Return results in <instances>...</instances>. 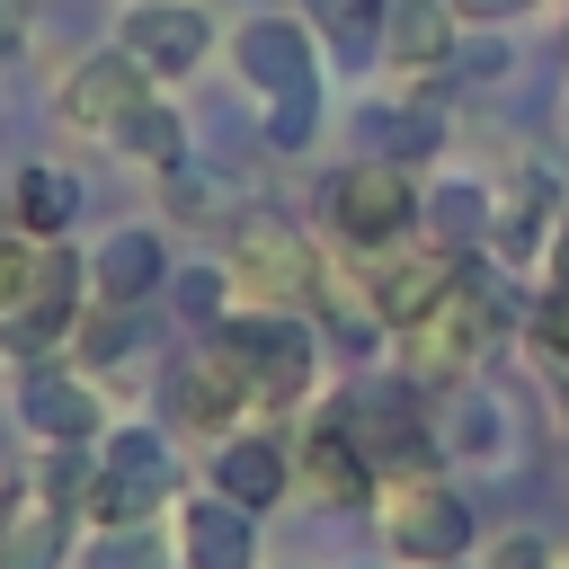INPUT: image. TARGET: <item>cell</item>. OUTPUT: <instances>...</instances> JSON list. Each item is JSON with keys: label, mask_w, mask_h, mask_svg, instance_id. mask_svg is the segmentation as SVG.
<instances>
[{"label": "cell", "mask_w": 569, "mask_h": 569, "mask_svg": "<svg viewBox=\"0 0 569 569\" xmlns=\"http://www.w3.org/2000/svg\"><path fill=\"white\" fill-rule=\"evenodd\" d=\"M160 284H169L160 231H107L89 249V302H151Z\"/></svg>", "instance_id": "19"}, {"label": "cell", "mask_w": 569, "mask_h": 569, "mask_svg": "<svg viewBox=\"0 0 569 569\" xmlns=\"http://www.w3.org/2000/svg\"><path fill=\"white\" fill-rule=\"evenodd\" d=\"M213 489L240 498L249 516H267V507L293 489V445L267 436V427H231V436L213 445Z\"/></svg>", "instance_id": "18"}, {"label": "cell", "mask_w": 569, "mask_h": 569, "mask_svg": "<svg viewBox=\"0 0 569 569\" xmlns=\"http://www.w3.org/2000/svg\"><path fill=\"white\" fill-rule=\"evenodd\" d=\"M151 89H160V80H151L124 44H98V53H80V62L62 71V98H53V107H62L71 133H116Z\"/></svg>", "instance_id": "11"}, {"label": "cell", "mask_w": 569, "mask_h": 569, "mask_svg": "<svg viewBox=\"0 0 569 569\" xmlns=\"http://www.w3.org/2000/svg\"><path fill=\"white\" fill-rule=\"evenodd\" d=\"M560 436H569V382H560Z\"/></svg>", "instance_id": "37"}, {"label": "cell", "mask_w": 569, "mask_h": 569, "mask_svg": "<svg viewBox=\"0 0 569 569\" xmlns=\"http://www.w3.org/2000/svg\"><path fill=\"white\" fill-rule=\"evenodd\" d=\"M373 525H382L391 560H409V569H445V560L471 551V489L445 480V471H400V480L373 489Z\"/></svg>", "instance_id": "3"}, {"label": "cell", "mask_w": 569, "mask_h": 569, "mask_svg": "<svg viewBox=\"0 0 569 569\" xmlns=\"http://www.w3.org/2000/svg\"><path fill=\"white\" fill-rule=\"evenodd\" d=\"M71 338H80V365H124L151 338V320H142V302H89Z\"/></svg>", "instance_id": "25"}, {"label": "cell", "mask_w": 569, "mask_h": 569, "mask_svg": "<svg viewBox=\"0 0 569 569\" xmlns=\"http://www.w3.org/2000/svg\"><path fill=\"white\" fill-rule=\"evenodd\" d=\"M213 338H222V347L249 365L258 409H302V391H311V373H320V320H311V311L249 302V311H231Z\"/></svg>", "instance_id": "4"}, {"label": "cell", "mask_w": 569, "mask_h": 569, "mask_svg": "<svg viewBox=\"0 0 569 569\" xmlns=\"http://www.w3.org/2000/svg\"><path fill=\"white\" fill-rule=\"evenodd\" d=\"M169 302H178V320H196L204 338L240 311V302H231V267H178V276H169Z\"/></svg>", "instance_id": "26"}, {"label": "cell", "mask_w": 569, "mask_h": 569, "mask_svg": "<svg viewBox=\"0 0 569 569\" xmlns=\"http://www.w3.org/2000/svg\"><path fill=\"white\" fill-rule=\"evenodd\" d=\"M453 276H462V249H445L436 231H409V240H391V249H373V258L356 267V284H365V302H373V320H382L391 338H400L409 320H427Z\"/></svg>", "instance_id": "9"}, {"label": "cell", "mask_w": 569, "mask_h": 569, "mask_svg": "<svg viewBox=\"0 0 569 569\" xmlns=\"http://www.w3.org/2000/svg\"><path fill=\"white\" fill-rule=\"evenodd\" d=\"M445 71H453V80H498V71H507V36H498V27H462Z\"/></svg>", "instance_id": "31"}, {"label": "cell", "mask_w": 569, "mask_h": 569, "mask_svg": "<svg viewBox=\"0 0 569 569\" xmlns=\"http://www.w3.org/2000/svg\"><path fill=\"white\" fill-rule=\"evenodd\" d=\"M445 569H462V560H445Z\"/></svg>", "instance_id": "41"}, {"label": "cell", "mask_w": 569, "mask_h": 569, "mask_svg": "<svg viewBox=\"0 0 569 569\" xmlns=\"http://www.w3.org/2000/svg\"><path fill=\"white\" fill-rule=\"evenodd\" d=\"M9 204H18V231H27V240H62V231H71V213H80V187H71V169L27 160V169H18V187H9Z\"/></svg>", "instance_id": "22"}, {"label": "cell", "mask_w": 569, "mask_h": 569, "mask_svg": "<svg viewBox=\"0 0 569 569\" xmlns=\"http://www.w3.org/2000/svg\"><path fill=\"white\" fill-rule=\"evenodd\" d=\"M533 0H453V18L462 27H507V18H525Z\"/></svg>", "instance_id": "34"}, {"label": "cell", "mask_w": 569, "mask_h": 569, "mask_svg": "<svg viewBox=\"0 0 569 569\" xmlns=\"http://www.w3.org/2000/svg\"><path fill=\"white\" fill-rule=\"evenodd\" d=\"M338 418H347V436L365 445V462L382 471V480H400V471H436V427H427V400H418V382H356L347 400H338Z\"/></svg>", "instance_id": "8"}, {"label": "cell", "mask_w": 569, "mask_h": 569, "mask_svg": "<svg viewBox=\"0 0 569 569\" xmlns=\"http://www.w3.org/2000/svg\"><path fill=\"white\" fill-rule=\"evenodd\" d=\"M71 507H53V498H18L9 507V525H0V569H62L71 560Z\"/></svg>", "instance_id": "21"}, {"label": "cell", "mask_w": 569, "mask_h": 569, "mask_svg": "<svg viewBox=\"0 0 569 569\" xmlns=\"http://www.w3.org/2000/svg\"><path fill=\"white\" fill-rule=\"evenodd\" d=\"M382 18H391V0H320V36H329L347 62L382 53Z\"/></svg>", "instance_id": "27"}, {"label": "cell", "mask_w": 569, "mask_h": 569, "mask_svg": "<svg viewBox=\"0 0 569 569\" xmlns=\"http://www.w3.org/2000/svg\"><path fill=\"white\" fill-rule=\"evenodd\" d=\"M18 44H27V18H18V9H9V0H0V62H9V53H18Z\"/></svg>", "instance_id": "36"}, {"label": "cell", "mask_w": 569, "mask_h": 569, "mask_svg": "<svg viewBox=\"0 0 569 569\" xmlns=\"http://www.w3.org/2000/svg\"><path fill=\"white\" fill-rule=\"evenodd\" d=\"M249 409H258V391H249V365H240L222 338L187 347V356L160 373V418H169L178 436H231Z\"/></svg>", "instance_id": "7"}, {"label": "cell", "mask_w": 569, "mask_h": 569, "mask_svg": "<svg viewBox=\"0 0 569 569\" xmlns=\"http://www.w3.org/2000/svg\"><path fill=\"white\" fill-rule=\"evenodd\" d=\"M231 284H240L249 302L311 311V302H320V284H329V258L311 249V231H302V222H284V213H249V222L231 231Z\"/></svg>", "instance_id": "6"}, {"label": "cell", "mask_w": 569, "mask_h": 569, "mask_svg": "<svg viewBox=\"0 0 569 569\" xmlns=\"http://www.w3.org/2000/svg\"><path fill=\"white\" fill-rule=\"evenodd\" d=\"M169 551H178V569H267V533H258V516L240 507V498H222V489H178V507H169Z\"/></svg>", "instance_id": "10"}, {"label": "cell", "mask_w": 569, "mask_h": 569, "mask_svg": "<svg viewBox=\"0 0 569 569\" xmlns=\"http://www.w3.org/2000/svg\"><path fill=\"white\" fill-rule=\"evenodd\" d=\"M89 311V258L44 240V267H36V293L9 311V356H53Z\"/></svg>", "instance_id": "12"}, {"label": "cell", "mask_w": 569, "mask_h": 569, "mask_svg": "<svg viewBox=\"0 0 569 569\" xmlns=\"http://www.w3.org/2000/svg\"><path fill=\"white\" fill-rule=\"evenodd\" d=\"M18 418H27V436H44V445H98V436H107L98 382L71 373V365H53V356H27V365H18Z\"/></svg>", "instance_id": "13"}, {"label": "cell", "mask_w": 569, "mask_h": 569, "mask_svg": "<svg viewBox=\"0 0 569 569\" xmlns=\"http://www.w3.org/2000/svg\"><path fill=\"white\" fill-rule=\"evenodd\" d=\"M453 36H462L453 0H391V18H382L391 71H445L453 62Z\"/></svg>", "instance_id": "20"}, {"label": "cell", "mask_w": 569, "mask_h": 569, "mask_svg": "<svg viewBox=\"0 0 569 569\" xmlns=\"http://www.w3.org/2000/svg\"><path fill=\"white\" fill-rule=\"evenodd\" d=\"M142 569H160V560H142Z\"/></svg>", "instance_id": "40"}, {"label": "cell", "mask_w": 569, "mask_h": 569, "mask_svg": "<svg viewBox=\"0 0 569 569\" xmlns=\"http://www.w3.org/2000/svg\"><path fill=\"white\" fill-rule=\"evenodd\" d=\"M373 142H382V160H427L445 142V124L427 107H400V116H373Z\"/></svg>", "instance_id": "28"}, {"label": "cell", "mask_w": 569, "mask_h": 569, "mask_svg": "<svg viewBox=\"0 0 569 569\" xmlns=\"http://www.w3.org/2000/svg\"><path fill=\"white\" fill-rule=\"evenodd\" d=\"M560 213H569V204H560V178H551V169H516V187H507V196H498V213H489V258H498V267H516V276H525V267H542V258H551Z\"/></svg>", "instance_id": "17"}, {"label": "cell", "mask_w": 569, "mask_h": 569, "mask_svg": "<svg viewBox=\"0 0 569 569\" xmlns=\"http://www.w3.org/2000/svg\"><path fill=\"white\" fill-rule=\"evenodd\" d=\"M311 124H320V89H311V98L267 107V142H276V151H302V142H311Z\"/></svg>", "instance_id": "33"}, {"label": "cell", "mask_w": 569, "mask_h": 569, "mask_svg": "<svg viewBox=\"0 0 569 569\" xmlns=\"http://www.w3.org/2000/svg\"><path fill=\"white\" fill-rule=\"evenodd\" d=\"M178 489H187V480H178V445H169L160 427H107V436L89 445L80 525H98V533H133V525L169 516Z\"/></svg>", "instance_id": "1"}, {"label": "cell", "mask_w": 569, "mask_h": 569, "mask_svg": "<svg viewBox=\"0 0 569 569\" xmlns=\"http://www.w3.org/2000/svg\"><path fill=\"white\" fill-rule=\"evenodd\" d=\"M116 44H124L151 80H187V71L213 53V18H204L196 0H142V9H124Z\"/></svg>", "instance_id": "14"}, {"label": "cell", "mask_w": 569, "mask_h": 569, "mask_svg": "<svg viewBox=\"0 0 569 569\" xmlns=\"http://www.w3.org/2000/svg\"><path fill=\"white\" fill-rule=\"evenodd\" d=\"M525 347L551 365V382H569V293H542L533 320H525Z\"/></svg>", "instance_id": "30"}, {"label": "cell", "mask_w": 569, "mask_h": 569, "mask_svg": "<svg viewBox=\"0 0 569 569\" xmlns=\"http://www.w3.org/2000/svg\"><path fill=\"white\" fill-rule=\"evenodd\" d=\"M489 213H498V187H480V178H445V187L427 196L418 231H436L445 249H489Z\"/></svg>", "instance_id": "23"}, {"label": "cell", "mask_w": 569, "mask_h": 569, "mask_svg": "<svg viewBox=\"0 0 569 569\" xmlns=\"http://www.w3.org/2000/svg\"><path fill=\"white\" fill-rule=\"evenodd\" d=\"M231 53H240V80H249L267 107L311 98V89H320V44H311V27H302V18H249Z\"/></svg>", "instance_id": "15"}, {"label": "cell", "mask_w": 569, "mask_h": 569, "mask_svg": "<svg viewBox=\"0 0 569 569\" xmlns=\"http://www.w3.org/2000/svg\"><path fill=\"white\" fill-rule=\"evenodd\" d=\"M293 480L320 498V507H373V489H382V471L365 462V445L347 436V418L329 409V418H311L302 436H293Z\"/></svg>", "instance_id": "16"}, {"label": "cell", "mask_w": 569, "mask_h": 569, "mask_svg": "<svg viewBox=\"0 0 569 569\" xmlns=\"http://www.w3.org/2000/svg\"><path fill=\"white\" fill-rule=\"evenodd\" d=\"M133 9H142V0H133Z\"/></svg>", "instance_id": "42"}, {"label": "cell", "mask_w": 569, "mask_h": 569, "mask_svg": "<svg viewBox=\"0 0 569 569\" xmlns=\"http://www.w3.org/2000/svg\"><path fill=\"white\" fill-rule=\"evenodd\" d=\"M542 284H551V293H569V213H560V231H551V258H542Z\"/></svg>", "instance_id": "35"}, {"label": "cell", "mask_w": 569, "mask_h": 569, "mask_svg": "<svg viewBox=\"0 0 569 569\" xmlns=\"http://www.w3.org/2000/svg\"><path fill=\"white\" fill-rule=\"evenodd\" d=\"M36 267H44V240H27V231L9 222V231H0V320L36 293Z\"/></svg>", "instance_id": "29"}, {"label": "cell", "mask_w": 569, "mask_h": 569, "mask_svg": "<svg viewBox=\"0 0 569 569\" xmlns=\"http://www.w3.org/2000/svg\"><path fill=\"white\" fill-rule=\"evenodd\" d=\"M560 124H569V98H560Z\"/></svg>", "instance_id": "39"}, {"label": "cell", "mask_w": 569, "mask_h": 569, "mask_svg": "<svg viewBox=\"0 0 569 569\" xmlns=\"http://www.w3.org/2000/svg\"><path fill=\"white\" fill-rule=\"evenodd\" d=\"M347 569H373V560H347Z\"/></svg>", "instance_id": "38"}, {"label": "cell", "mask_w": 569, "mask_h": 569, "mask_svg": "<svg viewBox=\"0 0 569 569\" xmlns=\"http://www.w3.org/2000/svg\"><path fill=\"white\" fill-rule=\"evenodd\" d=\"M107 142H116V151H133L142 169H178V160H187V116H178V98H160V89H151V98H142Z\"/></svg>", "instance_id": "24"}, {"label": "cell", "mask_w": 569, "mask_h": 569, "mask_svg": "<svg viewBox=\"0 0 569 569\" xmlns=\"http://www.w3.org/2000/svg\"><path fill=\"white\" fill-rule=\"evenodd\" d=\"M480 569H560V551H551L533 525H516V533H498V542L480 551Z\"/></svg>", "instance_id": "32"}, {"label": "cell", "mask_w": 569, "mask_h": 569, "mask_svg": "<svg viewBox=\"0 0 569 569\" xmlns=\"http://www.w3.org/2000/svg\"><path fill=\"white\" fill-rule=\"evenodd\" d=\"M498 329H507L498 284L453 276V284H445V302H436L427 320H409V329H400V347H409V373H418V382H471V373H480V356L498 347Z\"/></svg>", "instance_id": "5"}, {"label": "cell", "mask_w": 569, "mask_h": 569, "mask_svg": "<svg viewBox=\"0 0 569 569\" xmlns=\"http://www.w3.org/2000/svg\"><path fill=\"white\" fill-rule=\"evenodd\" d=\"M320 213H329V231H338L356 258H373V249H391V240H409V231H418V213H427V187L409 178V160H382V151H365V160L329 169V187H320Z\"/></svg>", "instance_id": "2"}]
</instances>
